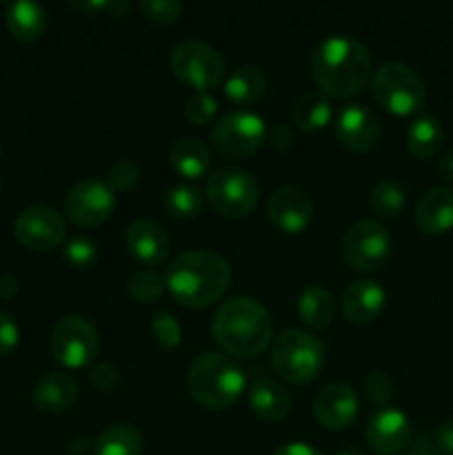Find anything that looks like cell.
Wrapping results in <instances>:
<instances>
[{
	"mask_svg": "<svg viewBox=\"0 0 453 455\" xmlns=\"http://www.w3.org/2000/svg\"><path fill=\"white\" fill-rule=\"evenodd\" d=\"M266 89V74L260 65H240L222 80V93L234 105H251Z\"/></svg>",
	"mask_w": 453,
	"mask_h": 455,
	"instance_id": "obj_24",
	"label": "cell"
},
{
	"mask_svg": "<svg viewBox=\"0 0 453 455\" xmlns=\"http://www.w3.org/2000/svg\"><path fill=\"white\" fill-rule=\"evenodd\" d=\"M62 258L74 269H89L98 262V244L89 235H71L62 247Z\"/></svg>",
	"mask_w": 453,
	"mask_h": 455,
	"instance_id": "obj_33",
	"label": "cell"
},
{
	"mask_svg": "<svg viewBox=\"0 0 453 455\" xmlns=\"http://www.w3.org/2000/svg\"><path fill=\"white\" fill-rule=\"evenodd\" d=\"M218 114V100L209 92H194L185 100V116L194 124H209Z\"/></svg>",
	"mask_w": 453,
	"mask_h": 455,
	"instance_id": "obj_35",
	"label": "cell"
},
{
	"mask_svg": "<svg viewBox=\"0 0 453 455\" xmlns=\"http://www.w3.org/2000/svg\"><path fill=\"white\" fill-rule=\"evenodd\" d=\"M18 280L13 278V275H0V298L3 300H9V298H13L18 293Z\"/></svg>",
	"mask_w": 453,
	"mask_h": 455,
	"instance_id": "obj_46",
	"label": "cell"
},
{
	"mask_svg": "<svg viewBox=\"0 0 453 455\" xmlns=\"http://www.w3.org/2000/svg\"><path fill=\"white\" fill-rule=\"evenodd\" d=\"M386 291L376 280H355L342 291V311L355 324L373 323L382 314Z\"/></svg>",
	"mask_w": 453,
	"mask_h": 455,
	"instance_id": "obj_19",
	"label": "cell"
},
{
	"mask_svg": "<svg viewBox=\"0 0 453 455\" xmlns=\"http://www.w3.org/2000/svg\"><path fill=\"white\" fill-rule=\"evenodd\" d=\"M391 256V235L378 220H358L342 235V258L358 271H376Z\"/></svg>",
	"mask_w": 453,
	"mask_h": 455,
	"instance_id": "obj_11",
	"label": "cell"
},
{
	"mask_svg": "<svg viewBox=\"0 0 453 455\" xmlns=\"http://www.w3.org/2000/svg\"><path fill=\"white\" fill-rule=\"evenodd\" d=\"M204 204L203 191L189 182H180V185L169 187L164 194V207L171 216L178 218H194L198 216L200 209Z\"/></svg>",
	"mask_w": 453,
	"mask_h": 455,
	"instance_id": "obj_31",
	"label": "cell"
},
{
	"mask_svg": "<svg viewBox=\"0 0 453 455\" xmlns=\"http://www.w3.org/2000/svg\"><path fill=\"white\" fill-rule=\"evenodd\" d=\"M291 118L300 132H320L333 118L331 100L322 92H305L293 102Z\"/></svg>",
	"mask_w": 453,
	"mask_h": 455,
	"instance_id": "obj_27",
	"label": "cell"
},
{
	"mask_svg": "<svg viewBox=\"0 0 453 455\" xmlns=\"http://www.w3.org/2000/svg\"><path fill=\"white\" fill-rule=\"evenodd\" d=\"M187 387L203 407L226 409L242 395L247 378L242 369L225 354L207 351L191 363Z\"/></svg>",
	"mask_w": 453,
	"mask_h": 455,
	"instance_id": "obj_4",
	"label": "cell"
},
{
	"mask_svg": "<svg viewBox=\"0 0 453 455\" xmlns=\"http://www.w3.org/2000/svg\"><path fill=\"white\" fill-rule=\"evenodd\" d=\"M138 9H140L149 20L176 22L182 13V3L180 0H142V3L138 4Z\"/></svg>",
	"mask_w": 453,
	"mask_h": 455,
	"instance_id": "obj_37",
	"label": "cell"
},
{
	"mask_svg": "<svg viewBox=\"0 0 453 455\" xmlns=\"http://www.w3.org/2000/svg\"><path fill=\"white\" fill-rule=\"evenodd\" d=\"M20 340V329H18L16 318L12 314L0 311V358L12 354Z\"/></svg>",
	"mask_w": 453,
	"mask_h": 455,
	"instance_id": "obj_41",
	"label": "cell"
},
{
	"mask_svg": "<svg viewBox=\"0 0 453 455\" xmlns=\"http://www.w3.org/2000/svg\"><path fill=\"white\" fill-rule=\"evenodd\" d=\"M407 191L398 180L382 178L369 191V207L378 218H395L404 209Z\"/></svg>",
	"mask_w": 453,
	"mask_h": 455,
	"instance_id": "obj_30",
	"label": "cell"
},
{
	"mask_svg": "<svg viewBox=\"0 0 453 455\" xmlns=\"http://www.w3.org/2000/svg\"><path fill=\"white\" fill-rule=\"evenodd\" d=\"M266 140V124L258 114L247 109L226 111L211 127V142L226 158H249Z\"/></svg>",
	"mask_w": 453,
	"mask_h": 455,
	"instance_id": "obj_10",
	"label": "cell"
},
{
	"mask_svg": "<svg viewBox=\"0 0 453 455\" xmlns=\"http://www.w3.org/2000/svg\"><path fill=\"white\" fill-rule=\"evenodd\" d=\"M373 58L367 44L349 34L320 40L311 56V74L320 92L333 98L360 93L373 78Z\"/></svg>",
	"mask_w": 453,
	"mask_h": 455,
	"instance_id": "obj_1",
	"label": "cell"
},
{
	"mask_svg": "<svg viewBox=\"0 0 453 455\" xmlns=\"http://www.w3.org/2000/svg\"><path fill=\"white\" fill-rule=\"evenodd\" d=\"M169 67L182 83L198 92H211L225 80L222 53L204 40H182L169 53Z\"/></svg>",
	"mask_w": 453,
	"mask_h": 455,
	"instance_id": "obj_7",
	"label": "cell"
},
{
	"mask_svg": "<svg viewBox=\"0 0 453 455\" xmlns=\"http://www.w3.org/2000/svg\"><path fill=\"white\" fill-rule=\"evenodd\" d=\"M0 151H3V145H0Z\"/></svg>",
	"mask_w": 453,
	"mask_h": 455,
	"instance_id": "obj_48",
	"label": "cell"
},
{
	"mask_svg": "<svg viewBox=\"0 0 453 455\" xmlns=\"http://www.w3.org/2000/svg\"><path fill=\"white\" fill-rule=\"evenodd\" d=\"M266 216L284 234H302L315 216L314 198L298 185H282L266 200Z\"/></svg>",
	"mask_w": 453,
	"mask_h": 455,
	"instance_id": "obj_14",
	"label": "cell"
},
{
	"mask_svg": "<svg viewBox=\"0 0 453 455\" xmlns=\"http://www.w3.org/2000/svg\"><path fill=\"white\" fill-rule=\"evenodd\" d=\"M373 98L395 116L416 114L426 102L425 80L404 62H385L373 71Z\"/></svg>",
	"mask_w": 453,
	"mask_h": 455,
	"instance_id": "obj_6",
	"label": "cell"
},
{
	"mask_svg": "<svg viewBox=\"0 0 453 455\" xmlns=\"http://www.w3.org/2000/svg\"><path fill=\"white\" fill-rule=\"evenodd\" d=\"M404 140H407V149L411 151L416 158H431L440 151L444 142V129L435 116L422 114L417 118H413L409 123L407 133H404Z\"/></svg>",
	"mask_w": 453,
	"mask_h": 455,
	"instance_id": "obj_28",
	"label": "cell"
},
{
	"mask_svg": "<svg viewBox=\"0 0 453 455\" xmlns=\"http://www.w3.org/2000/svg\"><path fill=\"white\" fill-rule=\"evenodd\" d=\"M89 380H91V385L98 391L109 394V391H114L120 385V373L111 363H93L89 367Z\"/></svg>",
	"mask_w": 453,
	"mask_h": 455,
	"instance_id": "obj_40",
	"label": "cell"
},
{
	"mask_svg": "<svg viewBox=\"0 0 453 455\" xmlns=\"http://www.w3.org/2000/svg\"><path fill=\"white\" fill-rule=\"evenodd\" d=\"M129 253L147 267H158L169 256V235L155 220H133L124 234Z\"/></svg>",
	"mask_w": 453,
	"mask_h": 455,
	"instance_id": "obj_18",
	"label": "cell"
},
{
	"mask_svg": "<svg viewBox=\"0 0 453 455\" xmlns=\"http://www.w3.org/2000/svg\"><path fill=\"white\" fill-rule=\"evenodd\" d=\"M266 142L275 151H289L296 145V133H293V129L289 124H275V127L266 129Z\"/></svg>",
	"mask_w": 453,
	"mask_h": 455,
	"instance_id": "obj_42",
	"label": "cell"
},
{
	"mask_svg": "<svg viewBox=\"0 0 453 455\" xmlns=\"http://www.w3.org/2000/svg\"><path fill=\"white\" fill-rule=\"evenodd\" d=\"M96 455H140L142 434L133 425H111L93 443Z\"/></svg>",
	"mask_w": 453,
	"mask_h": 455,
	"instance_id": "obj_29",
	"label": "cell"
},
{
	"mask_svg": "<svg viewBox=\"0 0 453 455\" xmlns=\"http://www.w3.org/2000/svg\"><path fill=\"white\" fill-rule=\"evenodd\" d=\"M336 455H367L362 451V449H354V447H346V449H340Z\"/></svg>",
	"mask_w": 453,
	"mask_h": 455,
	"instance_id": "obj_47",
	"label": "cell"
},
{
	"mask_svg": "<svg viewBox=\"0 0 453 455\" xmlns=\"http://www.w3.org/2000/svg\"><path fill=\"white\" fill-rule=\"evenodd\" d=\"M360 411L358 395L342 382L322 387L314 398V416L324 429L340 431L355 422Z\"/></svg>",
	"mask_w": 453,
	"mask_h": 455,
	"instance_id": "obj_17",
	"label": "cell"
},
{
	"mask_svg": "<svg viewBox=\"0 0 453 455\" xmlns=\"http://www.w3.org/2000/svg\"><path fill=\"white\" fill-rule=\"evenodd\" d=\"M127 289L133 300L154 302L163 296L164 278L155 269H138L129 275Z\"/></svg>",
	"mask_w": 453,
	"mask_h": 455,
	"instance_id": "obj_32",
	"label": "cell"
},
{
	"mask_svg": "<svg viewBox=\"0 0 453 455\" xmlns=\"http://www.w3.org/2000/svg\"><path fill=\"white\" fill-rule=\"evenodd\" d=\"M336 136L346 149L367 154V151L376 149L380 142V120L369 107L360 105V102H349V105L340 107L336 116Z\"/></svg>",
	"mask_w": 453,
	"mask_h": 455,
	"instance_id": "obj_15",
	"label": "cell"
},
{
	"mask_svg": "<svg viewBox=\"0 0 453 455\" xmlns=\"http://www.w3.org/2000/svg\"><path fill=\"white\" fill-rule=\"evenodd\" d=\"M274 455H324V453L306 443H287L280 449H275Z\"/></svg>",
	"mask_w": 453,
	"mask_h": 455,
	"instance_id": "obj_44",
	"label": "cell"
},
{
	"mask_svg": "<svg viewBox=\"0 0 453 455\" xmlns=\"http://www.w3.org/2000/svg\"><path fill=\"white\" fill-rule=\"evenodd\" d=\"M169 160H171V167L178 176L187 178V180H195V178H203L209 172L211 151H209L207 142L203 138L182 136L173 142Z\"/></svg>",
	"mask_w": 453,
	"mask_h": 455,
	"instance_id": "obj_23",
	"label": "cell"
},
{
	"mask_svg": "<svg viewBox=\"0 0 453 455\" xmlns=\"http://www.w3.org/2000/svg\"><path fill=\"white\" fill-rule=\"evenodd\" d=\"M13 235L22 247L34 249V251H47L65 240V218L49 204H31L18 213L16 222H13Z\"/></svg>",
	"mask_w": 453,
	"mask_h": 455,
	"instance_id": "obj_13",
	"label": "cell"
},
{
	"mask_svg": "<svg viewBox=\"0 0 453 455\" xmlns=\"http://www.w3.org/2000/svg\"><path fill=\"white\" fill-rule=\"evenodd\" d=\"M49 349L56 363L67 369L91 367L100 351V336L84 315H67L53 327Z\"/></svg>",
	"mask_w": 453,
	"mask_h": 455,
	"instance_id": "obj_9",
	"label": "cell"
},
{
	"mask_svg": "<svg viewBox=\"0 0 453 455\" xmlns=\"http://www.w3.org/2000/svg\"><path fill=\"white\" fill-rule=\"evenodd\" d=\"M364 395L376 404H386L393 398V382L382 371H373L364 378Z\"/></svg>",
	"mask_w": 453,
	"mask_h": 455,
	"instance_id": "obj_39",
	"label": "cell"
},
{
	"mask_svg": "<svg viewBox=\"0 0 453 455\" xmlns=\"http://www.w3.org/2000/svg\"><path fill=\"white\" fill-rule=\"evenodd\" d=\"M69 7L80 13H89V16L100 12L111 13V16H124L131 9V3L129 0H71Z\"/></svg>",
	"mask_w": 453,
	"mask_h": 455,
	"instance_id": "obj_38",
	"label": "cell"
},
{
	"mask_svg": "<svg viewBox=\"0 0 453 455\" xmlns=\"http://www.w3.org/2000/svg\"><path fill=\"white\" fill-rule=\"evenodd\" d=\"M4 22L13 38L31 43V40H38L47 29V12L43 4L34 0H16L4 7Z\"/></svg>",
	"mask_w": 453,
	"mask_h": 455,
	"instance_id": "obj_25",
	"label": "cell"
},
{
	"mask_svg": "<svg viewBox=\"0 0 453 455\" xmlns=\"http://www.w3.org/2000/svg\"><path fill=\"white\" fill-rule=\"evenodd\" d=\"M0 187H3V182H0Z\"/></svg>",
	"mask_w": 453,
	"mask_h": 455,
	"instance_id": "obj_49",
	"label": "cell"
},
{
	"mask_svg": "<svg viewBox=\"0 0 453 455\" xmlns=\"http://www.w3.org/2000/svg\"><path fill=\"white\" fill-rule=\"evenodd\" d=\"M435 447L444 455H453V418L438 427V431H435Z\"/></svg>",
	"mask_w": 453,
	"mask_h": 455,
	"instance_id": "obj_43",
	"label": "cell"
},
{
	"mask_svg": "<svg viewBox=\"0 0 453 455\" xmlns=\"http://www.w3.org/2000/svg\"><path fill=\"white\" fill-rule=\"evenodd\" d=\"M78 398V382L65 371H52L38 380L34 389V407L43 413L69 411Z\"/></svg>",
	"mask_w": 453,
	"mask_h": 455,
	"instance_id": "obj_21",
	"label": "cell"
},
{
	"mask_svg": "<svg viewBox=\"0 0 453 455\" xmlns=\"http://www.w3.org/2000/svg\"><path fill=\"white\" fill-rule=\"evenodd\" d=\"M140 182V167L133 160H115L107 172V185L114 191H129Z\"/></svg>",
	"mask_w": 453,
	"mask_h": 455,
	"instance_id": "obj_36",
	"label": "cell"
},
{
	"mask_svg": "<svg viewBox=\"0 0 453 455\" xmlns=\"http://www.w3.org/2000/svg\"><path fill=\"white\" fill-rule=\"evenodd\" d=\"M249 407L260 420L275 422L289 416L293 400L287 387L265 378V380H258L249 391Z\"/></svg>",
	"mask_w": 453,
	"mask_h": 455,
	"instance_id": "obj_22",
	"label": "cell"
},
{
	"mask_svg": "<svg viewBox=\"0 0 453 455\" xmlns=\"http://www.w3.org/2000/svg\"><path fill=\"white\" fill-rule=\"evenodd\" d=\"M151 333H154L155 342L164 349H173V347L180 345L182 340V327L178 323L176 315H171L169 311H158L151 318Z\"/></svg>",
	"mask_w": 453,
	"mask_h": 455,
	"instance_id": "obj_34",
	"label": "cell"
},
{
	"mask_svg": "<svg viewBox=\"0 0 453 455\" xmlns=\"http://www.w3.org/2000/svg\"><path fill=\"white\" fill-rule=\"evenodd\" d=\"M364 438L369 447L380 455H395L409 447L411 425L409 418L395 407H382L371 413L364 427Z\"/></svg>",
	"mask_w": 453,
	"mask_h": 455,
	"instance_id": "obj_16",
	"label": "cell"
},
{
	"mask_svg": "<svg viewBox=\"0 0 453 455\" xmlns=\"http://www.w3.org/2000/svg\"><path fill=\"white\" fill-rule=\"evenodd\" d=\"M435 172H438V176L442 178L444 182H451L453 185V151L440 156L438 163H435Z\"/></svg>",
	"mask_w": 453,
	"mask_h": 455,
	"instance_id": "obj_45",
	"label": "cell"
},
{
	"mask_svg": "<svg viewBox=\"0 0 453 455\" xmlns=\"http://www.w3.org/2000/svg\"><path fill=\"white\" fill-rule=\"evenodd\" d=\"M211 333L226 354L253 358L269 347L274 338V320L260 300L251 296H234L213 314Z\"/></svg>",
	"mask_w": 453,
	"mask_h": 455,
	"instance_id": "obj_3",
	"label": "cell"
},
{
	"mask_svg": "<svg viewBox=\"0 0 453 455\" xmlns=\"http://www.w3.org/2000/svg\"><path fill=\"white\" fill-rule=\"evenodd\" d=\"M416 222L425 234L442 235L453 229V189L431 187L416 204Z\"/></svg>",
	"mask_w": 453,
	"mask_h": 455,
	"instance_id": "obj_20",
	"label": "cell"
},
{
	"mask_svg": "<svg viewBox=\"0 0 453 455\" xmlns=\"http://www.w3.org/2000/svg\"><path fill=\"white\" fill-rule=\"evenodd\" d=\"M229 283L231 267L226 258L207 249L178 253L164 274V287L173 300L191 309H203L220 300Z\"/></svg>",
	"mask_w": 453,
	"mask_h": 455,
	"instance_id": "obj_2",
	"label": "cell"
},
{
	"mask_svg": "<svg viewBox=\"0 0 453 455\" xmlns=\"http://www.w3.org/2000/svg\"><path fill=\"white\" fill-rule=\"evenodd\" d=\"M115 209V191L100 178H84L65 196V213L80 227H100Z\"/></svg>",
	"mask_w": 453,
	"mask_h": 455,
	"instance_id": "obj_12",
	"label": "cell"
},
{
	"mask_svg": "<svg viewBox=\"0 0 453 455\" xmlns=\"http://www.w3.org/2000/svg\"><path fill=\"white\" fill-rule=\"evenodd\" d=\"M296 309L302 323L311 329H324L336 315V300L322 284H306L296 300Z\"/></svg>",
	"mask_w": 453,
	"mask_h": 455,
	"instance_id": "obj_26",
	"label": "cell"
},
{
	"mask_svg": "<svg viewBox=\"0 0 453 455\" xmlns=\"http://www.w3.org/2000/svg\"><path fill=\"white\" fill-rule=\"evenodd\" d=\"M207 200L220 216L244 218L260 200V185L253 173L240 167H220L209 176Z\"/></svg>",
	"mask_w": 453,
	"mask_h": 455,
	"instance_id": "obj_8",
	"label": "cell"
},
{
	"mask_svg": "<svg viewBox=\"0 0 453 455\" xmlns=\"http://www.w3.org/2000/svg\"><path fill=\"white\" fill-rule=\"evenodd\" d=\"M271 364L287 382L306 385L322 371L324 345L309 331L284 329L271 347Z\"/></svg>",
	"mask_w": 453,
	"mask_h": 455,
	"instance_id": "obj_5",
	"label": "cell"
}]
</instances>
